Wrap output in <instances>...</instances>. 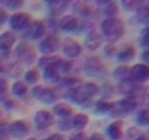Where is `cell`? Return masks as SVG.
I'll return each instance as SVG.
<instances>
[{
    "instance_id": "22",
    "label": "cell",
    "mask_w": 149,
    "mask_h": 140,
    "mask_svg": "<svg viewBox=\"0 0 149 140\" xmlns=\"http://www.w3.org/2000/svg\"><path fill=\"white\" fill-rule=\"evenodd\" d=\"M137 10V19L138 21L140 22L141 24H147L149 21V7L147 5H143L141 4L138 8L136 9Z\"/></svg>"
},
{
    "instance_id": "47",
    "label": "cell",
    "mask_w": 149,
    "mask_h": 140,
    "mask_svg": "<svg viewBox=\"0 0 149 140\" xmlns=\"http://www.w3.org/2000/svg\"><path fill=\"white\" fill-rule=\"evenodd\" d=\"M0 28H1V27H0Z\"/></svg>"
},
{
    "instance_id": "40",
    "label": "cell",
    "mask_w": 149,
    "mask_h": 140,
    "mask_svg": "<svg viewBox=\"0 0 149 140\" xmlns=\"http://www.w3.org/2000/svg\"><path fill=\"white\" fill-rule=\"evenodd\" d=\"M45 140H64L63 136L60 135V134L58 133H54L52 134V135H50L49 137H47Z\"/></svg>"
},
{
    "instance_id": "28",
    "label": "cell",
    "mask_w": 149,
    "mask_h": 140,
    "mask_svg": "<svg viewBox=\"0 0 149 140\" xmlns=\"http://www.w3.org/2000/svg\"><path fill=\"white\" fill-rule=\"evenodd\" d=\"M136 122L140 126H146L149 122V111L148 109H141L136 116Z\"/></svg>"
},
{
    "instance_id": "8",
    "label": "cell",
    "mask_w": 149,
    "mask_h": 140,
    "mask_svg": "<svg viewBox=\"0 0 149 140\" xmlns=\"http://www.w3.org/2000/svg\"><path fill=\"white\" fill-rule=\"evenodd\" d=\"M59 48V40L54 36H48L39 44V50L44 54L53 53Z\"/></svg>"
},
{
    "instance_id": "25",
    "label": "cell",
    "mask_w": 149,
    "mask_h": 140,
    "mask_svg": "<svg viewBox=\"0 0 149 140\" xmlns=\"http://www.w3.org/2000/svg\"><path fill=\"white\" fill-rule=\"evenodd\" d=\"M114 105L112 103H109L107 101L104 100H99L96 102L95 104V111L99 113H109L113 109Z\"/></svg>"
},
{
    "instance_id": "2",
    "label": "cell",
    "mask_w": 149,
    "mask_h": 140,
    "mask_svg": "<svg viewBox=\"0 0 149 140\" xmlns=\"http://www.w3.org/2000/svg\"><path fill=\"white\" fill-rule=\"evenodd\" d=\"M15 55L19 58L21 62H25V64H31L34 62L36 58V53L35 50L33 49L31 45L22 42L17 45V47L15 48Z\"/></svg>"
},
{
    "instance_id": "36",
    "label": "cell",
    "mask_w": 149,
    "mask_h": 140,
    "mask_svg": "<svg viewBox=\"0 0 149 140\" xmlns=\"http://www.w3.org/2000/svg\"><path fill=\"white\" fill-rule=\"evenodd\" d=\"M127 135L129 136V137H131V138H137L138 136H140L141 135V133H140V131H138L137 130V128H129V130H128V132H127Z\"/></svg>"
},
{
    "instance_id": "13",
    "label": "cell",
    "mask_w": 149,
    "mask_h": 140,
    "mask_svg": "<svg viewBox=\"0 0 149 140\" xmlns=\"http://www.w3.org/2000/svg\"><path fill=\"white\" fill-rule=\"evenodd\" d=\"M62 50H63V53L65 55L70 56V57H77L81 54L82 47L78 42L74 41L72 39H66L63 42Z\"/></svg>"
},
{
    "instance_id": "10",
    "label": "cell",
    "mask_w": 149,
    "mask_h": 140,
    "mask_svg": "<svg viewBox=\"0 0 149 140\" xmlns=\"http://www.w3.org/2000/svg\"><path fill=\"white\" fill-rule=\"evenodd\" d=\"M8 132L13 137L22 138L29 133V127H28L27 123H25L22 120H19V121L13 122L11 125H9Z\"/></svg>"
},
{
    "instance_id": "35",
    "label": "cell",
    "mask_w": 149,
    "mask_h": 140,
    "mask_svg": "<svg viewBox=\"0 0 149 140\" xmlns=\"http://www.w3.org/2000/svg\"><path fill=\"white\" fill-rule=\"evenodd\" d=\"M58 127L61 130H63V131L70 130V128L72 127V121L66 120V119L61 120V121H59V123H58Z\"/></svg>"
},
{
    "instance_id": "5",
    "label": "cell",
    "mask_w": 149,
    "mask_h": 140,
    "mask_svg": "<svg viewBox=\"0 0 149 140\" xmlns=\"http://www.w3.org/2000/svg\"><path fill=\"white\" fill-rule=\"evenodd\" d=\"M17 37L13 32H4L2 35H0V55L7 57Z\"/></svg>"
},
{
    "instance_id": "4",
    "label": "cell",
    "mask_w": 149,
    "mask_h": 140,
    "mask_svg": "<svg viewBox=\"0 0 149 140\" xmlns=\"http://www.w3.org/2000/svg\"><path fill=\"white\" fill-rule=\"evenodd\" d=\"M31 24V18L28 13H17L11 15L9 20V26L13 31L21 32L28 29Z\"/></svg>"
},
{
    "instance_id": "39",
    "label": "cell",
    "mask_w": 149,
    "mask_h": 140,
    "mask_svg": "<svg viewBox=\"0 0 149 140\" xmlns=\"http://www.w3.org/2000/svg\"><path fill=\"white\" fill-rule=\"evenodd\" d=\"M7 19V13L6 11L4 10V9L0 8V27L3 25V24L5 23V21H6Z\"/></svg>"
},
{
    "instance_id": "42",
    "label": "cell",
    "mask_w": 149,
    "mask_h": 140,
    "mask_svg": "<svg viewBox=\"0 0 149 140\" xmlns=\"http://www.w3.org/2000/svg\"><path fill=\"white\" fill-rule=\"evenodd\" d=\"M87 140H104L103 136L99 133H93Z\"/></svg>"
},
{
    "instance_id": "29",
    "label": "cell",
    "mask_w": 149,
    "mask_h": 140,
    "mask_svg": "<svg viewBox=\"0 0 149 140\" xmlns=\"http://www.w3.org/2000/svg\"><path fill=\"white\" fill-rule=\"evenodd\" d=\"M122 3L124 5V8L129 11L135 10L142 4L141 1H137V0H126V1H123Z\"/></svg>"
},
{
    "instance_id": "41",
    "label": "cell",
    "mask_w": 149,
    "mask_h": 140,
    "mask_svg": "<svg viewBox=\"0 0 149 140\" xmlns=\"http://www.w3.org/2000/svg\"><path fill=\"white\" fill-rule=\"evenodd\" d=\"M9 71H10L9 73H10V74L13 75V73H15V76H17V75H19V74H21L22 68H19V66H17V64H13V66H11V69H10Z\"/></svg>"
},
{
    "instance_id": "37",
    "label": "cell",
    "mask_w": 149,
    "mask_h": 140,
    "mask_svg": "<svg viewBox=\"0 0 149 140\" xmlns=\"http://www.w3.org/2000/svg\"><path fill=\"white\" fill-rule=\"evenodd\" d=\"M68 140H87V135L84 132H80V133L72 135Z\"/></svg>"
},
{
    "instance_id": "21",
    "label": "cell",
    "mask_w": 149,
    "mask_h": 140,
    "mask_svg": "<svg viewBox=\"0 0 149 140\" xmlns=\"http://www.w3.org/2000/svg\"><path fill=\"white\" fill-rule=\"evenodd\" d=\"M53 113H55L56 116H58V117L68 118L72 115V109L68 104H65V103H59V104H56L55 106L53 107Z\"/></svg>"
},
{
    "instance_id": "18",
    "label": "cell",
    "mask_w": 149,
    "mask_h": 140,
    "mask_svg": "<svg viewBox=\"0 0 149 140\" xmlns=\"http://www.w3.org/2000/svg\"><path fill=\"white\" fill-rule=\"evenodd\" d=\"M137 107V100L131 97H126L118 101V108L123 113H130Z\"/></svg>"
},
{
    "instance_id": "1",
    "label": "cell",
    "mask_w": 149,
    "mask_h": 140,
    "mask_svg": "<svg viewBox=\"0 0 149 140\" xmlns=\"http://www.w3.org/2000/svg\"><path fill=\"white\" fill-rule=\"evenodd\" d=\"M101 30L107 41L116 42L124 34V24L118 18H107L101 23Z\"/></svg>"
},
{
    "instance_id": "16",
    "label": "cell",
    "mask_w": 149,
    "mask_h": 140,
    "mask_svg": "<svg viewBox=\"0 0 149 140\" xmlns=\"http://www.w3.org/2000/svg\"><path fill=\"white\" fill-rule=\"evenodd\" d=\"M78 26V20L74 15H64L59 21V28L62 31H74Z\"/></svg>"
},
{
    "instance_id": "27",
    "label": "cell",
    "mask_w": 149,
    "mask_h": 140,
    "mask_svg": "<svg viewBox=\"0 0 149 140\" xmlns=\"http://www.w3.org/2000/svg\"><path fill=\"white\" fill-rule=\"evenodd\" d=\"M13 93L17 96H24L28 92V87L22 81H17L13 85Z\"/></svg>"
},
{
    "instance_id": "3",
    "label": "cell",
    "mask_w": 149,
    "mask_h": 140,
    "mask_svg": "<svg viewBox=\"0 0 149 140\" xmlns=\"http://www.w3.org/2000/svg\"><path fill=\"white\" fill-rule=\"evenodd\" d=\"M32 94L34 97L40 100L41 102L46 103V104H50L53 103L57 99V95L53 90L49 88H45L43 86H35L32 89Z\"/></svg>"
},
{
    "instance_id": "15",
    "label": "cell",
    "mask_w": 149,
    "mask_h": 140,
    "mask_svg": "<svg viewBox=\"0 0 149 140\" xmlns=\"http://www.w3.org/2000/svg\"><path fill=\"white\" fill-rule=\"evenodd\" d=\"M47 5L50 13L54 15H61L66 10L68 2L64 0H52V1H47Z\"/></svg>"
},
{
    "instance_id": "43",
    "label": "cell",
    "mask_w": 149,
    "mask_h": 140,
    "mask_svg": "<svg viewBox=\"0 0 149 140\" xmlns=\"http://www.w3.org/2000/svg\"><path fill=\"white\" fill-rule=\"evenodd\" d=\"M142 60H144L145 62H148V60H149V52L147 51V50H145V51L142 53Z\"/></svg>"
},
{
    "instance_id": "9",
    "label": "cell",
    "mask_w": 149,
    "mask_h": 140,
    "mask_svg": "<svg viewBox=\"0 0 149 140\" xmlns=\"http://www.w3.org/2000/svg\"><path fill=\"white\" fill-rule=\"evenodd\" d=\"M149 77V69L146 64H137L131 69V80L145 82Z\"/></svg>"
},
{
    "instance_id": "12",
    "label": "cell",
    "mask_w": 149,
    "mask_h": 140,
    "mask_svg": "<svg viewBox=\"0 0 149 140\" xmlns=\"http://www.w3.org/2000/svg\"><path fill=\"white\" fill-rule=\"evenodd\" d=\"M44 33H45V27H44V24L40 21L31 23L27 29V37L31 40L40 39L44 35Z\"/></svg>"
},
{
    "instance_id": "45",
    "label": "cell",
    "mask_w": 149,
    "mask_h": 140,
    "mask_svg": "<svg viewBox=\"0 0 149 140\" xmlns=\"http://www.w3.org/2000/svg\"><path fill=\"white\" fill-rule=\"evenodd\" d=\"M2 70H3V66H2V64H1V62H0V73L2 72Z\"/></svg>"
},
{
    "instance_id": "46",
    "label": "cell",
    "mask_w": 149,
    "mask_h": 140,
    "mask_svg": "<svg viewBox=\"0 0 149 140\" xmlns=\"http://www.w3.org/2000/svg\"><path fill=\"white\" fill-rule=\"evenodd\" d=\"M28 140H35V139H32V138H31V139H28Z\"/></svg>"
},
{
    "instance_id": "32",
    "label": "cell",
    "mask_w": 149,
    "mask_h": 140,
    "mask_svg": "<svg viewBox=\"0 0 149 140\" xmlns=\"http://www.w3.org/2000/svg\"><path fill=\"white\" fill-rule=\"evenodd\" d=\"M3 3L9 9H19L23 6L24 1L23 0H8V1H3Z\"/></svg>"
},
{
    "instance_id": "31",
    "label": "cell",
    "mask_w": 149,
    "mask_h": 140,
    "mask_svg": "<svg viewBox=\"0 0 149 140\" xmlns=\"http://www.w3.org/2000/svg\"><path fill=\"white\" fill-rule=\"evenodd\" d=\"M7 88H8V85H7L6 80L0 79V102H3L4 99L6 98Z\"/></svg>"
},
{
    "instance_id": "33",
    "label": "cell",
    "mask_w": 149,
    "mask_h": 140,
    "mask_svg": "<svg viewBox=\"0 0 149 140\" xmlns=\"http://www.w3.org/2000/svg\"><path fill=\"white\" fill-rule=\"evenodd\" d=\"M140 43L142 46L144 47H148L149 45V34H148V29L145 28L144 30L142 31L140 36Z\"/></svg>"
},
{
    "instance_id": "24",
    "label": "cell",
    "mask_w": 149,
    "mask_h": 140,
    "mask_svg": "<svg viewBox=\"0 0 149 140\" xmlns=\"http://www.w3.org/2000/svg\"><path fill=\"white\" fill-rule=\"evenodd\" d=\"M44 78L50 83H57L60 81V75L59 72L54 69H47L44 70Z\"/></svg>"
},
{
    "instance_id": "17",
    "label": "cell",
    "mask_w": 149,
    "mask_h": 140,
    "mask_svg": "<svg viewBox=\"0 0 149 140\" xmlns=\"http://www.w3.org/2000/svg\"><path fill=\"white\" fill-rule=\"evenodd\" d=\"M106 133L112 140H118L122 136V122L116 121L111 123L106 129Z\"/></svg>"
},
{
    "instance_id": "19",
    "label": "cell",
    "mask_w": 149,
    "mask_h": 140,
    "mask_svg": "<svg viewBox=\"0 0 149 140\" xmlns=\"http://www.w3.org/2000/svg\"><path fill=\"white\" fill-rule=\"evenodd\" d=\"M113 75L116 79L123 82L131 81V68L128 66H120L114 70Z\"/></svg>"
},
{
    "instance_id": "23",
    "label": "cell",
    "mask_w": 149,
    "mask_h": 140,
    "mask_svg": "<svg viewBox=\"0 0 149 140\" xmlns=\"http://www.w3.org/2000/svg\"><path fill=\"white\" fill-rule=\"evenodd\" d=\"M118 5L113 1H105L103 5V13L107 18H114V15H118Z\"/></svg>"
},
{
    "instance_id": "26",
    "label": "cell",
    "mask_w": 149,
    "mask_h": 140,
    "mask_svg": "<svg viewBox=\"0 0 149 140\" xmlns=\"http://www.w3.org/2000/svg\"><path fill=\"white\" fill-rule=\"evenodd\" d=\"M135 55V50L133 47H127V48H124V49L122 50V51L118 52V60H120V62H129V60H131L133 57H134Z\"/></svg>"
},
{
    "instance_id": "11",
    "label": "cell",
    "mask_w": 149,
    "mask_h": 140,
    "mask_svg": "<svg viewBox=\"0 0 149 140\" xmlns=\"http://www.w3.org/2000/svg\"><path fill=\"white\" fill-rule=\"evenodd\" d=\"M62 60L60 57L55 55H46L42 56L39 60V64L41 68H43L44 70H47V69H54V70L58 71L59 72L60 66H61Z\"/></svg>"
},
{
    "instance_id": "34",
    "label": "cell",
    "mask_w": 149,
    "mask_h": 140,
    "mask_svg": "<svg viewBox=\"0 0 149 140\" xmlns=\"http://www.w3.org/2000/svg\"><path fill=\"white\" fill-rule=\"evenodd\" d=\"M8 127L7 124H1L0 125V140H7V135H8Z\"/></svg>"
},
{
    "instance_id": "30",
    "label": "cell",
    "mask_w": 149,
    "mask_h": 140,
    "mask_svg": "<svg viewBox=\"0 0 149 140\" xmlns=\"http://www.w3.org/2000/svg\"><path fill=\"white\" fill-rule=\"evenodd\" d=\"M25 79L30 84H35L39 80V74H38V72L36 70H30L26 73Z\"/></svg>"
},
{
    "instance_id": "6",
    "label": "cell",
    "mask_w": 149,
    "mask_h": 140,
    "mask_svg": "<svg viewBox=\"0 0 149 140\" xmlns=\"http://www.w3.org/2000/svg\"><path fill=\"white\" fill-rule=\"evenodd\" d=\"M104 66L102 64L101 60L98 57H90L86 60L85 62V72L88 76L90 77H96L99 76L101 73H103Z\"/></svg>"
},
{
    "instance_id": "20",
    "label": "cell",
    "mask_w": 149,
    "mask_h": 140,
    "mask_svg": "<svg viewBox=\"0 0 149 140\" xmlns=\"http://www.w3.org/2000/svg\"><path fill=\"white\" fill-rule=\"evenodd\" d=\"M88 122H89V118L85 113H78L74 117L72 121V127L77 130H81L87 126Z\"/></svg>"
},
{
    "instance_id": "38",
    "label": "cell",
    "mask_w": 149,
    "mask_h": 140,
    "mask_svg": "<svg viewBox=\"0 0 149 140\" xmlns=\"http://www.w3.org/2000/svg\"><path fill=\"white\" fill-rule=\"evenodd\" d=\"M78 81H79L78 79H74V78H65L62 80V83L65 86H72V85L77 84Z\"/></svg>"
},
{
    "instance_id": "14",
    "label": "cell",
    "mask_w": 149,
    "mask_h": 140,
    "mask_svg": "<svg viewBox=\"0 0 149 140\" xmlns=\"http://www.w3.org/2000/svg\"><path fill=\"white\" fill-rule=\"evenodd\" d=\"M102 38L100 36V34H98L97 32L90 31V33L86 36L85 38V47L88 50H96L100 45H101Z\"/></svg>"
},
{
    "instance_id": "44",
    "label": "cell",
    "mask_w": 149,
    "mask_h": 140,
    "mask_svg": "<svg viewBox=\"0 0 149 140\" xmlns=\"http://www.w3.org/2000/svg\"><path fill=\"white\" fill-rule=\"evenodd\" d=\"M136 140H148V139H147V137L145 135H140L136 138Z\"/></svg>"
},
{
    "instance_id": "7",
    "label": "cell",
    "mask_w": 149,
    "mask_h": 140,
    "mask_svg": "<svg viewBox=\"0 0 149 140\" xmlns=\"http://www.w3.org/2000/svg\"><path fill=\"white\" fill-rule=\"evenodd\" d=\"M34 123H35L37 129H47L53 123V116L47 111H39L36 113L35 117H34Z\"/></svg>"
}]
</instances>
